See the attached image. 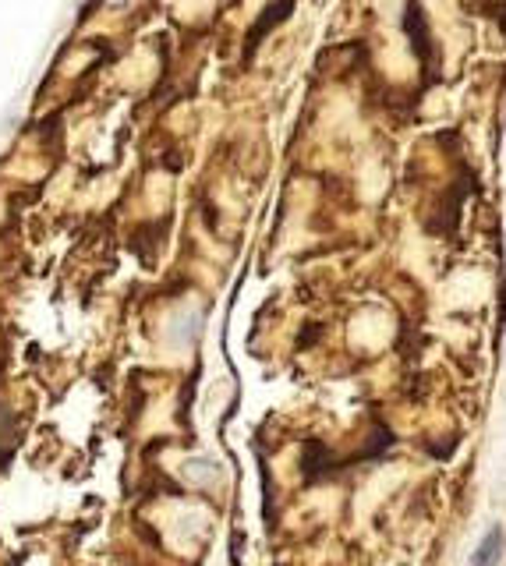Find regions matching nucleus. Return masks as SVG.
<instances>
[{
    "label": "nucleus",
    "mask_w": 506,
    "mask_h": 566,
    "mask_svg": "<svg viewBox=\"0 0 506 566\" xmlns=\"http://www.w3.org/2000/svg\"><path fill=\"white\" fill-rule=\"evenodd\" d=\"M290 7H294V0H276V4H269V7L262 11V21L255 25L252 35H249V50H255V43H258V39H262L269 28H276V25H280V21L290 14Z\"/></svg>",
    "instance_id": "1"
},
{
    "label": "nucleus",
    "mask_w": 506,
    "mask_h": 566,
    "mask_svg": "<svg viewBox=\"0 0 506 566\" xmlns=\"http://www.w3.org/2000/svg\"><path fill=\"white\" fill-rule=\"evenodd\" d=\"M500 549H503V528H493V531H489V538L478 546V553H475L471 566H496Z\"/></svg>",
    "instance_id": "2"
}]
</instances>
